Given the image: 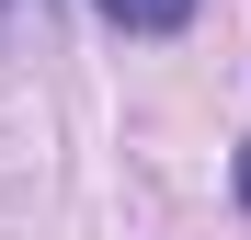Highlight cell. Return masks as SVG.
<instances>
[{
    "mask_svg": "<svg viewBox=\"0 0 251 240\" xmlns=\"http://www.w3.org/2000/svg\"><path fill=\"white\" fill-rule=\"evenodd\" d=\"M103 23H126V34H183L194 0H103Z\"/></svg>",
    "mask_w": 251,
    "mask_h": 240,
    "instance_id": "6da1fadb",
    "label": "cell"
},
{
    "mask_svg": "<svg viewBox=\"0 0 251 240\" xmlns=\"http://www.w3.org/2000/svg\"><path fill=\"white\" fill-rule=\"evenodd\" d=\"M240 206H251V160H240Z\"/></svg>",
    "mask_w": 251,
    "mask_h": 240,
    "instance_id": "7a4b0ae2",
    "label": "cell"
}]
</instances>
